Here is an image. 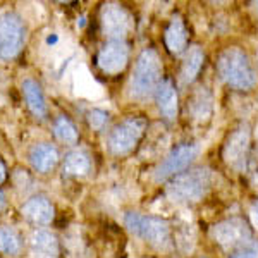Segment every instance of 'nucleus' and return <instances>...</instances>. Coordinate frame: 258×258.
<instances>
[{"label": "nucleus", "instance_id": "nucleus-11", "mask_svg": "<svg viewBox=\"0 0 258 258\" xmlns=\"http://www.w3.org/2000/svg\"><path fill=\"white\" fill-rule=\"evenodd\" d=\"M198 148L195 145H181V147L174 148L172 152L165 157L164 160L157 165L155 169V179L157 181H165L170 176H177L181 170H184L191 164V160L197 157Z\"/></svg>", "mask_w": 258, "mask_h": 258}, {"label": "nucleus", "instance_id": "nucleus-4", "mask_svg": "<svg viewBox=\"0 0 258 258\" xmlns=\"http://www.w3.org/2000/svg\"><path fill=\"white\" fill-rule=\"evenodd\" d=\"M212 186L209 169H195L179 174L167 186V197L176 203H193L202 200Z\"/></svg>", "mask_w": 258, "mask_h": 258}, {"label": "nucleus", "instance_id": "nucleus-2", "mask_svg": "<svg viewBox=\"0 0 258 258\" xmlns=\"http://www.w3.org/2000/svg\"><path fill=\"white\" fill-rule=\"evenodd\" d=\"M124 224L127 231L136 238L143 239L150 246L157 249H169L172 246L170 241V227L165 220L152 215H145L140 212H127L124 215Z\"/></svg>", "mask_w": 258, "mask_h": 258}, {"label": "nucleus", "instance_id": "nucleus-16", "mask_svg": "<svg viewBox=\"0 0 258 258\" xmlns=\"http://www.w3.org/2000/svg\"><path fill=\"white\" fill-rule=\"evenodd\" d=\"M165 45H167L169 52L174 53V55H179L186 50V45H188V31H186V26L182 23L181 16H174L170 19L167 30H165Z\"/></svg>", "mask_w": 258, "mask_h": 258}, {"label": "nucleus", "instance_id": "nucleus-24", "mask_svg": "<svg viewBox=\"0 0 258 258\" xmlns=\"http://www.w3.org/2000/svg\"><path fill=\"white\" fill-rule=\"evenodd\" d=\"M231 258H258V244L249 243L248 246L239 249V251L236 253V255H232Z\"/></svg>", "mask_w": 258, "mask_h": 258}, {"label": "nucleus", "instance_id": "nucleus-7", "mask_svg": "<svg viewBox=\"0 0 258 258\" xmlns=\"http://www.w3.org/2000/svg\"><path fill=\"white\" fill-rule=\"evenodd\" d=\"M212 238L227 249H243L251 243V232L243 219H227L215 224L210 231Z\"/></svg>", "mask_w": 258, "mask_h": 258}, {"label": "nucleus", "instance_id": "nucleus-13", "mask_svg": "<svg viewBox=\"0 0 258 258\" xmlns=\"http://www.w3.org/2000/svg\"><path fill=\"white\" fill-rule=\"evenodd\" d=\"M21 91H23L24 102H26L28 110L31 112V115L38 120H43L47 117L48 109H47V100H45L43 90H41L40 83L33 78H26L21 83Z\"/></svg>", "mask_w": 258, "mask_h": 258}, {"label": "nucleus", "instance_id": "nucleus-10", "mask_svg": "<svg viewBox=\"0 0 258 258\" xmlns=\"http://www.w3.org/2000/svg\"><path fill=\"white\" fill-rule=\"evenodd\" d=\"M129 60V47L122 40H110L100 48L97 55L98 68L105 74H119L126 69Z\"/></svg>", "mask_w": 258, "mask_h": 258}, {"label": "nucleus", "instance_id": "nucleus-18", "mask_svg": "<svg viewBox=\"0 0 258 258\" xmlns=\"http://www.w3.org/2000/svg\"><path fill=\"white\" fill-rule=\"evenodd\" d=\"M203 60H205V53L198 45L189 47V50L186 52V57L182 60V68H181V81L182 85H189L197 80V76L202 71Z\"/></svg>", "mask_w": 258, "mask_h": 258}, {"label": "nucleus", "instance_id": "nucleus-8", "mask_svg": "<svg viewBox=\"0 0 258 258\" xmlns=\"http://www.w3.org/2000/svg\"><path fill=\"white\" fill-rule=\"evenodd\" d=\"M100 21H102L103 33H105V36L110 40L124 41V36H126L133 28L131 14H129L122 6L114 4V2H109L102 7Z\"/></svg>", "mask_w": 258, "mask_h": 258}, {"label": "nucleus", "instance_id": "nucleus-15", "mask_svg": "<svg viewBox=\"0 0 258 258\" xmlns=\"http://www.w3.org/2000/svg\"><path fill=\"white\" fill-rule=\"evenodd\" d=\"M31 258H59V241L48 231L38 229L30 238Z\"/></svg>", "mask_w": 258, "mask_h": 258}, {"label": "nucleus", "instance_id": "nucleus-21", "mask_svg": "<svg viewBox=\"0 0 258 258\" xmlns=\"http://www.w3.org/2000/svg\"><path fill=\"white\" fill-rule=\"evenodd\" d=\"M188 109L191 110V114H193L195 120H200V122L209 120L212 114V97L209 91L205 88H198L195 91L193 98H191Z\"/></svg>", "mask_w": 258, "mask_h": 258}, {"label": "nucleus", "instance_id": "nucleus-1", "mask_svg": "<svg viewBox=\"0 0 258 258\" xmlns=\"http://www.w3.org/2000/svg\"><path fill=\"white\" fill-rule=\"evenodd\" d=\"M217 69L222 81L236 90H251L258 81L253 64L238 47H229L220 53Z\"/></svg>", "mask_w": 258, "mask_h": 258}, {"label": "nucleus", "instance_id": "nucleus-3", "mask_svg": "<svg viewBox=\"0 0 258 258\" xmlns=\"http://www.w3.org/2000/svg\"><path fill=\"white\" fill-rule=\"evenodd\" d=\"M162 64L159 53L153 48H147L140 53L131 78V97L136 100L148 98L160 85Z\"/></svg>", "mask_w": 258, "mask_h": 258}, {"label": "nucleus", "instance_id": "nucleus-5", "mask_svg": "<svg viewBox=\"0 0 258 258\" xmlns=\"http://www.w3.org/2000/svg\"><path fill=\"white\" fill-rule=\"evenodd\" d=\"M26 41V24L16 12L0 14V60H12Z\"/></svg>", "mask_w": 258, "mask_h": 258}, {"label": "nucleus", "instance_id": "nucleus-22", "mask_svg": "<svg viewBox=\"0 0 258 258\" xmlns=\"http://www.w3.org/2000/svg\"><path fill=\"white\" fill-rule=\"evenodd\" d=\"M53 135H55L57 140H60L62 143H68V145H74L80 140L78 129L73 124V120L64 117V115L57 117L55 122H53Z\"/></svg>", "mask_w": 258, "mask_h": 258}, {"label": "nucleus", "instance_id": "nucleus-6", "mask_svg": "<svg viewBox=\"0 0 258 258\" xmlns=\"http://www.w3.org/2000/svg\"><path fill=\"white\" fill-rule=\"evenodd\" d=\"M145 127H147V120L141 117H129L122 122H119L112 131L109 133L107 138V148L112 155L122 157L131 153L143 138Z\"/></svg>", "mask_w": 258, "mask_h": 258}, {"label": "nucleus", "instance_id": "nucleus-9", "mask_svg": "<svg viewBox=\"0 0 258 258\" xmlns=\"http://www.w3.org/2000/svg\"><path fill=\"white\" fill-rule=\"evenodd\" d=\"M249 152V129L248 126H241L229 136L226 147H224V159L229 167L238 172H243L248 164Z\"/></svg>", "mask_w": 258, "mask_h": 258}, {"label": "nucleus", "instance_id": "nucleus-20", "mask_svg": "<svg viewBox=\"0 0 258 258\" xmlns=\"http://www.w3.org/2000/svg\"><path fill=\"white\" fill-rule=\"evenodd\" d=\"M23 251V238L14 227H0V253L6 256H18Z\"/></svg>", "mask_w": 258, "mask_h": 258}, {"label": "nucleus", "instance_id": "nucleus-14", "mask_svg": "<svg viewBox=\"0 0 258 258\" xmlns=\"http://www.w3.org/2000/svg\"><path fill=\"white\" fill-rule=\"evenodd\" d=\"M31 167L40 174H48L60 160L59 150L52 143H36L33 145L28 153Z\"/></svg>", "mask_w": 258, "mask_h": 258}, {"label": "nucleus", "instance_id": "nucleus-27", "mask_svg": "<svg viewBox=\"0 0 258 258\" xmlns=\"http://www.w3.org/2000/svg\"><path fill=\"white\" fill-rule=\"evenodd\" d=\"M251 214H253V217H255V222L258 224V203H256V205H255V207H253Z\"/></svg>", "mask_w": 258, "mask_h": 258}, {"label": "nucleus", "instance_id": "nucleus-26", "mask_svg": "<svg viewBox=\"0 0 258 258\" xmlns=\"http://www.w3.org/2000/svg\"><path fill=\"white\" fill-rule=\"evenodd\" d=\"M6 203H7V200H6V195H4V191L0 189V212H2L4 209H6Z\"/></svg>", "mask_w": 258, "mask_h": 258}, {"label": "nucleus", "instance_id": "nucleus-25", "mask_svg": "<svg viewBox=\"0 0 258 258\" xmlns=\"http://www.w3.org/2000/svg\"><path fill=\"white\" fill-rule=\"evenodd\" d=\"M6 179H7V167H6V164H4V160L0 159V184L6 182Z\"/></svg>", "mask_w": 258, "mask_h": 258}, {"label": "nucleus", "instance_id": "nucleus-23", "mask_svg": "<svg viewBox=\"0 0 258 258\" xmlns=\"http://www.w3.org/2000/svg\"><path fill=\"white\" fill-rule=\"evenodd\" d=\"M107 120H109V114H107V112H103L100 109L90 110L88 122H90V126L93 129H103V127H105V124H107Z\"/></svg>", "mask_w": 258, "mask_h": 258}, {"label": "nucleus", "instance_id": "nucleus-19", "mask_svg": "<svg viewBox=\"0 0 258 258\" xmlns=\"http://www.w3.org/2000/svg\"><path fill=\"white\" fill-rule=\"evenodd\" d=\"M91 162L86 152L83 150H73L66 155L64 162H62V174L69 177H80L86 176L90 172Z\"/></svg>", "mask_w": 258, "mask_h": 258}, {"label": "nucleus", "instance_id": "nucleus-17", "mask_svg": "<svg viewBox=\"0 0 258 258\" xmlns=\"http://www.w3.org/2000/svg\"><path fill=\"white\" fill-rule=\"evenodd\" d=\"M155 95H157V103H159V109H160L162 114L170 120L176 119V115H177V93H176V88H174L172 81L170 80L160 81Z\"/></svg>", "mask_w": 258, "mask_h": 258}, {"label": "nucleus", "instance_id": "nucleus-12", "mask_svg": "<svg viewBox=\"0 0 258 258\" xmlns=\"http://www.w3.org/2000/svg\"><path fill=\"white\" fill-rule=\"evenodd\" d=\"M21 215L24 220H28L33 226H48L55 217V207L43 195H36L24 202L21 207Z\"/></svg>", "mask_w": 258, "mask_h": 258}]
</instances>
